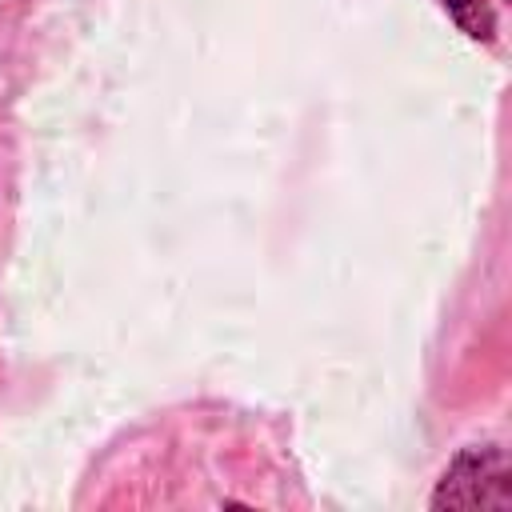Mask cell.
Returning <instances> with one entry per match:
<instances>
[{
    "label": "cell",
    "instance_id": "cell-1",
    "mask_svg": "<svg viewBox=\"0 0 512 512\" xmlns=\"http://www.w3.org/2000/svg\"><path fill=\"white\" fill-rule=\"evenodd\" d=\"M436 512H472V508H496L504 512L512 504V468L504 448L496 444H480V448H464L440 476L432 500Z\"/></svg>",
    "mask_w": 512,
    "mask_h": 512
},
{
    "label": "cell",
    "instance_id": "cell-2",
    "mask_svg": "<svg viewBox=\"0 0 512 512\" xmlns=\"http://www.w3.org/2000/svg\"><path fill=\"white\" fill-rule=\"evenodd\" d=\"M448 20L468 36V40H480V44H492L496 40V12H492V0H436Z\"/></svg>",
    "mask_w": 512,
    "mask_h": 512
}]
</instances>
